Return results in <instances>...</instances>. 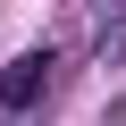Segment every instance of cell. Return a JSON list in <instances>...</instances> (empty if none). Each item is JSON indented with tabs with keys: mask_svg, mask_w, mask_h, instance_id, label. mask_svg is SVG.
Masks as SVG:
<instances>
[{
	"mask_svg": "<svg viewBox=\"0 0 126 126\" xmlns=\"http://www.w3.org/2000/svg\"><path fill=\"white\" fill-rule=\"evenodd\" d=\"M42 93H50V50H17L0 67V109L25 118V109H42Z\"/></svg>",
	"mask_w": 126,
	"mask_h": 126,
	"instance_id": "1",
	"label": "cell"
}]
</instances>
